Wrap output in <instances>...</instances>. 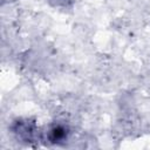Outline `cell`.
<instances>
[{"label":"cell","mask_w":150,"mask_h":150,"mask_svg":"<svg viewBox=\"0 0 150 150\" xmlns=\"http://www.w3.org/2000/svg\"><path fill=\"white\" fill-rule=\"evenodd\" d=\"M13 130L25 142H33L36 136V125L29 120H19L14 123Z\"/></svg>","instance_id":"6da1fadb"},{"label":"cell","mask_w":150,"mask_h":150,"mask_svg":"<svg viewBox=\"0 0 150 150\" xmlns=\"http://www.w3.org/2000/svg\"><path fill=\"white\" fill-rule=\"evenodd\" d=\"M67 135H68V130L66 127H63L61 124H54L48 130L47 138L50 143L59 144V143L64 142L67 139Z\"/></svg>","instance_id":"7a4b0ae2"}]
</instances>
